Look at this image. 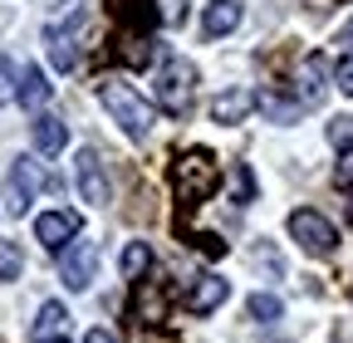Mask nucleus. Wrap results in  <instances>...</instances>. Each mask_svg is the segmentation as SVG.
Segmentation results:
<instances>
[{
  "instance_id": "nucleus-22",
  "label": "nucleus",
  "mask_w": 353,
  "mask_h": 343,
  "mask_svg": "<svg viewBox=\"0 0 353 343\" xmlns=\"http://www.w3.org/2000/svg\"><path fill=\"white\" fill-rule=\"evenodd\" d=\"M329 143H334L339 152H353V118H334V123H329Z\"/></svg>"
},
{
  "instance_id": "nucleus-4",
  "label": "nucleus",
  "mask_w": 353,
  "mask_h": 343,
  "mask_svg": "<svg viewBox=\"0 0 353 343\" xmlns=\"http://www.w3.org/2000/svg\"><path fill=\"white\" fill-rule=\"evenodd\" d=\"M290 236L299 240V250L304 255H334V245H339V231H334V221L324 216V211H309V206H299V211H290Z\"/></svg>"
},
{
  "instance_id": "nucleus-17",
  "label": "nucleus",
  "mask_w": 353,
  "mask_h": 343,
  "mask_svg": "<svg viewBox=\"0 0 353 343\" xmlns=\"http://www.w3.org/2000/svg\"><path fill=\"white\" fill-rule=\"evenodd\" d=\"M44 98H50V83H44V69L25 64V74H20V103H25V108H39Z\"/></svg>"
},
{
  "instance_id": "nucleus-18",
  "label": "nucleus",
  "mask_w": 353,
  "mask_h": 343,
  "mask_svg": "<svg viewBox=\"0 0 353 343\" xmlns=\"http://www.w3.org/2000/svg\"><path fill=\"white\" fill-rule=\"evenodd\" d=\"M148 265H152V250H148V240H128V250H123V275H128V280H138Z\"/></svg>"
},
{
  "instance_id": "nucleus-14",
  "label": "nucleus",
  "mask_w": 353,
  "mask_h": 343,
  "mask_svg": "<svg viewBox=\"0 0 353 343\" xmlns=\"http://www.w3.org/2000/svg\"><path fill=\"white\" fill-rule=\"evenodd\" d=\"M241 0H211L206 6V15H201V34L206 39H221V34H231L236 25H241Z\"/></svg>"
},
{
  "instance_id": "nucleus-10",
  "label": "nucleus",
  "mask_w": 353,
  "mask_h": 343,
  "mask_svg": "<svg viewBox=\"0 0 353 343\" xmlns=\"http://www.w3.org/2000/svg\"><path fill=\"white\" fill-rule=\"evenodd\" d=\"M79 39H83V20H69L64 30H50L44 34V45H50V64L54 69H79Z\"/></svg>"
},
{
  "instance_id": "nucleus-5",
  "label": "nucleus",
  "mask_w": 353,
  "mask_h": 343,
  "mask_svg": "<svg viewBox=\"0 0 353 343\" xmlns=\"http://www.w3.org/2000/svg\"><path fill=\"white\" fill-rule=\"evenodd\" d=\"M39 162H30V157H20L15 167H10V177H6V187H0V201H6V211L10 216H25V211L34 206V196H39Z\"/></svg>"
},
{
  "instance_id": "nucleus-11",
  "label": "nucleus",
  "mask_w": 353,
  "mask_h": 343,
  "mask_svg": "<svg viewBox=\"0 0 353 343\" xmlns=\"http://www.w3.org/2000/svg\"><path fill=\"white\" fill-rule=\"evenodd\" d=\"M226 294H231V284L221 280V275H201V280L182 294V309H187V314H211V309L226 304Z\"/></svg>"
},
{
  "instance_id": "nucleus-29",
  "label": "nucleus",
  "mask_w": 353,
  "mask_h": 343,
  "mask_svg": "<svg viewBox=\"0 0 353 343\" xmlns=\"http://www.w3.org/2000/svg\"><path fill=\"white\" fill-rule=\"evenodd\" d=\"M339 45H348V50H353V20H348V25L339 30Z\"/></svg>"
},
{
  "instance_id": "nucleus-23",
  "label": "nucleus",
  "mask_w": 353,
  "mask_h": 343,
  "mask_svg": "<svg viewBox=\"0 0 353 343\" xmlns=\"http://www.w3.org/2000/svg\"><path fill=\"white\" fill-rule=\"evenodd\" d=\"M152 54H157V45H152V39H128V50H123V59L128 64H152Z\"/></svg>"
},
{
  "instance_id": "nucleus-27",
  "label": "nucleus",
  "mask_w": 353,
  "mask_h": 343,
  "mask_svg": "<svg viewBox=\"0 0 353 343\" xmlns=\"http://www.w3.org/2000/svg\"><path fill=\"white\" fill-rule=\"evenodd\" d=\"M339 187H353V152H343L339 162Z\"/></svg>"
},
{
  "instance_id": "nucleus-1",
  "label": "nucleus",
  "mask_w": 353,
  "mask_h": 343,
  "mask_svg": "<svg viewBox=\"0 0 353 343\" xmlns=\"http://www.w3.org/2000/svg\"><path fill=\"white\" fill-rule=\"evenodd\" d=\"M99 103H103V113L123 127V133L138 138V143L152 133V123H157V103H148L143 89H132L128 79H99Z\"/></svg>"
},
{
  "instance_id": "nucleus-20",
  "label": "nucleus",
  "mask_w": 353,
  "mask_h": 343,
  "mask_svg": "<svg viewBox=\"0 0 353 343\" xmlns=\"http://www.w3.org/2000/svg\"><path fill=\"white\" fill-rule=\"evenodd\" d=\"M245 309H250V319H260V324H275V319L285 314L280 299H275V294H260V289L250 294V304H245Z\"/></svg>"
},
{
  "instance_id": "nucleus-21",
  "label": "nucleus",
  "mask_w": 353,
  "mask_h": 343,
  "mask_svg": "<svg viewBox=\"0 0 353 343\" xmlns=\"http://www.w3.org/2000/svg\"><path fill=\"white\" fill-rule=\"evenodd\" d=\"M10 98H20V74H15V64L0 54V103H10Z\"/></svg>"
},
{
  "instance_id": "nucleus-6",
  "label": "nucleus",
  "mask_w": 353,
  "mask_h": 343,
  "mask_svg": "<svg viewBox=\"0 0 353 343\" xmlns=\"http://www.w3.org/2000/svg\"><path fill=\"white\" fill-rule=\"evenodd\" d=\"M74 172H79V191H83V201H88V206H108V201H113V182H108L103 157H99L94 147H79Z\"/></svg>"
},
{
  "instance_id": "nucleus-25",
  "label": "nucleus",
  "mask_w": 353,
  "mask_h": 343,
  "mask_svg": "<svg viewBox=\"0 0 353 343\" xmlns=\"http://www.w3.org/2000/svg\"><path fill=\"white\" fill-rule=\"evenodd\" d=\"M162 20L167 25H182L187 20V0H162Z\"/></svg>"
},
{
  "instance_id": "nucleus-8",
  "label": "nucleus",
  "mask_w": 353,
  "mask_h": 343,
  "mask_svg": "<svg viewBox=\"0 0 353 343\" xmlns=\"http://www.w3.org/2000/svg\"><path fill=\"white\" fill-rule=\"evenodd\" d=\"M329 79H334V69H329L324 54H304L299 59V74H294V98L304 108H319L324 94H329Z\"/></svg>"
},
{
  "instance_id": "nucleus-15",
  "label": "nucleus",
  "mask_w": 353,
  "mask_h": 343,
  "mask_svg": "<svg viewBox=\"0 0 353 343\" xmlns=\"http://www.w3.org/2000/svg\"><path fill=\"white\" fill-rule=\"evenodd\" d=\"M64 324H69V309L59 304V299L39 304V319H34V343H39V338H64Z\"/></svg>"
},
{
  "instance_id": "nucleus-26",
  "label": "nucleus",
  "mask_w": 353,
  "mask_h": 343,
  "mask_svg": "<svg viewBox=\"0 0 353 343\" xmlns=\"http://www.w3.org/2000/svg\"><path fill=\"white\" fill-rule=\"evenodd\" d=\"M304 10H314V15H324V10H334V6H348V0H299Z\"/></svg>"
},
{
  "instance_id": "nucleus-2",
  "label": "nucleus",
  "mask_w": 353,
  "mask_h": 343,
  "mask_svg": "<svg viewBox=\"0 0 353 343\" xmlns=\"http://www.w3.org/2000/svg\"><path fill=\"white\" fill-rule=\"evenodd\" d=\"M192 89H196V64H187V59H167L162 69H157V79H152V103L162 108V113H187V103H192Z\"/></svg>"
},
{
  "instance_id": "nucleus-28",
  "label": "nucleus",
  "mask_w": 353,
  "mask_h": 343,
  "mask_svg": "<svg viewBox=\"0 0 353 343\" xmlns=\"http://www.w3.org/2000/svg\"><path fill=\"white\" fill-rule=\"evenodd\" d=\"M83 343H118V338H113L108 329H88V333H83Z\"/></svg>"
},
{
  "instance_id": "nucleus-16",
  "label": "nucleus",
  "mask_w": 353,
  "mask_h": 343,
  "mask_svg": "<svg viewBox=\"0 0 353 343\" xmlns=\"http://www.w3.org/2000/svg\"><path fill=\"white\" fill-rule=\"evenodd\" d=\"M255 108H260L265 118H275V123H294V118L304 113V103H299V98H275L270 89L255 94Z\"/></svg>"
},
{
  "instance_id": "nucleus-30",
  "label": "nucleus",
  "mask_w": 353,
  "mask_h": 343,
  "mask_svg": "<svg viewBox=\"0 0 353 343\" xmlns=\"http://www.w3.org/2000/svg\"><path fill=\"white\" fill-rule=\"evenodd\" d=\"M39 343H69V338H39Z\"/></svg>"
},
{
  "instance_id": "nucleus-3",
  "label": "nucleus",
  "mask_w": 353,
  "mask_h": 343,
  "mask_svg": "<svg viewBox=\"0 0 353 343\" xmlns=\"http://www.w3.org/2000/svg\"><path fill=\"white\" fill-rule=\"evenodd\" d=\"M221 182V162L206 152V147H192L176 157V191H182V201H206Z\"/></svg>"
},
{
  "instance_id": "nucleus-19",
  "label": "nucleus",
  "mask_w": 353,
  "mask_h": 343,
  "mask_svg": "<svg viewBox=\"0 0 353 343\" xmlns=\"http://www.w3.org/2000/svg\"><path fill=\"white\" fill-rule=\"evenodd\" d=\"M25 275V250L15 240H0V284L6 280H20Z\"/></svg>"
},
{
  "instance_id": "nucleus-12",
  "label": "nucleus",
  "mask_w": 353,
  "mask_h": 343,
  "mask_svg": "<svg viewBox=\"0 0 353 343\" xmlns=\"http://www.w3.org/2000/svg\"><path fill=\"white\" fill-rule=\"evenodd\" d=\"M30 138H34V152L59 157V152H64V143H69V123H64V118H54V113H39V118L30 123Z\"/></svg>"
},
{
  "instance_id": "nucleus-24",
  "label": "nucleus",
  "mask_w": 353,
  "mask_h": 343,
  "mask_svg": "<svg viewBox=\"0 0 353 343\" xmlns=\"http://www.w3.org/2000/svg\"><path fill=\"white\" fill-rule=\"evenodd\" d=\"M334 83H339V94L353 98V54H343V59L334 64Z\"/></svg>"
},
{
  "instance_id": "nucleus-9",
  "label": "nucleus",
  "mask_w": 353,
  "mask_h": 343,
  "mask_svg": "<svg viewBox=\"0 0 353 343\" xmlns=\"http://www.w3.org/2000/svg\"><path fill=\"white\" fill-rule=\"evenodd\" d=\"M79 211H39V216H34V240L44 245V250H69L74 245V236H79Z\"/></svg>"
},
{
  "instance_id": "nucleus-7",
  "label": "nucleus",
  "mask_w": 353,
  "mask_h": 343,
  "mask_svg": "<svg viewBox=\"0 0 353 343\" xmlns=\"http://www.w3.org/2000/svg\"><path fill=\"white\" fill-rule=\"evenodd\" d=\"M94 270H99V245L94 240H74L69 250H59V280H64V289H88V280H94Z\"/></svg>"
},
{
  "instance_id": "nucleus-13",
  "label": "nucleus",
  "mask_w": 353,
  "mask_h": 343,
  "mask_svg": "<svg viewBox=\"0 0 353 343\" xmlns=\"http://www.w3.org/2000/svg\"><path fill=\"white\" fill-rule=\"evenodd\" d=\"M250 108H255V94H250V89H226V94L211 103V123L236 127V123H245V118H250Z\"/></svg>"
}]
</instances>
